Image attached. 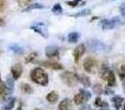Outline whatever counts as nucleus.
<instances>
[{"label":"nucleus","instance_id":"obj_14","mask_svg":"<svg viewBox=\"0 0 125 110\" xmlns=\"http://www.w3.org/2000/svg\"><path fill=\"white\" fill-rule=\"evenodd\" d=\"M46 100H47L48 102H51V104H54V102H56L57 100H58V94H57L56 91H51V93L46 96Z\"/></svg>","mask_w":125,"mask_h":110},{"label":"nucleus","instance_id":"obj_5","mask_svg":"<svg viewBox=\"0 0 125 110\" xmlns=\"http://www.w3.org/2000/svg\"><path fill=\"white\" fill-rule=\"evenodd\" d=\"M95 65H97L95 61L91 57H88V58H86V61L83 62V68L86 69V72H88V73H93L95 69Z\"/></svg>","mask_w":125,"mask_h":110},{"label":"nucleus","instance_id":"obj_29","mask_svg":"<svg viewBox=\"0 0 125 110\" xmlns=\"http://www.w3.org/2000/svg\"><path fill=\"white\" fill-rule=\"evenodd\" d=\"M92 89H93V91H94L95 94H102L103 93V88H102V86L100 84H94V86L92 87Z\"/></svg>","mask_w":125,"mask_h":110},{"label":"nucleus","instance_id":"obj_33","mask_svg":"<svg viewBox=\"0 0 125 110\" xmlns=\"http://www.w3.org/2000/svg\"><path fill=\"white\" fill-rule=\"evenodd\" d=\"M103 91H104V94L105 95H114V91H113V89H111L110 87H108V88H105V89H103Z\"/></svg>","mask_w":125,"mask_h":110},{"label":"nucleus","instance_id":"obj_40","mask_svg":"<svg viewBox=\"0 0 125 110\" xmlns=\"http://www.w3.org/2000/svg\"><path fill=\"white\" fill-rule=\"evenodd\" d=\"M18 110H22V107H21V105L19 106V108H18Z\"/></svg>","mask_w":125,"mask_h":110},{"label":"nucleus","instance_id":"obj_10","mask_svg":"<svg viewBox=\"0 0 125 110\" xmlns=\"http://www.w3.org/2000/svg\"><path fill=\"white\" fill-rule=\"evenodd\" d=\"M71 108H73V105L68 98L62 99L58 105V110H71Z\"/></svg>","mask_w":125,"mask_h":110},{"label":"nucleus","instance_id":"obj_26","mask_svg":"<svg viewBox=\"0 0 125 110\" xmlns=\"http://www.w3.org/2000/svg\"><path fill=\"white\" fill-rule=\"evenodd\" d=\"M91 14V10L90 9H84V10L80 11V12H77L75 14H73V17H86V15H89Z\"/></svg>","mask_w":125,"mask_h":110},{"label":"nucleus","instance_id":"obj_12","mask_svg":"<svg viewBox=\"0 0 125 110\" xmlns=\"http://www.w3.org/2000/svg\"><path fill=\"white\" fill-rule=\"evenodd\" d=\"M123 101H124V98L121 97V96H114V97L112 98L113 106H114L115 109H117V110L121 108V106H122V104H123Z\"/></svg>","mask_w":125,"mask_h":110},{"label":"nucleus","instance_id":"obj_25","mask_svg":"<svg viewBox=\"0 0 125 110\" xmlns=\"http://www.w3.org/2000/svg\"><path fill=\"white\" fill-rule=\"evenodd\" d=\"M94 105H95V106H98V107H101V108H108V106H109L108 102L103 101V100H102L101 98H99V97L95 99Z\"/></svg>","mask_w":125,"mask_h":110},{"label":"nucleus","instance_id":"obj_19","mask_svg":"<svg viewBox=\"0 0 125 110\" xmlns=\"http://www.w3.org/2000/svg\"><path fill=\"white\" fill-rule=\"evenodd\" d=\"M108 85H109V87H112V86H115L116 85V80H115V75H114V73H113L112 71L110 72V74H109V76H108Z\"/></svg>","mask_w":125,"mask_h":110},{"label":"nucleus","instance_id":"obj_23","mask_svg":"<svg viewBox=\"0 0 125 110\" xmlns=\"http://www.w3.org/2000/svg\"><path fill=\"white\" fill-rule=\"evenodd\" d=\"M8 94H10V93H9V90H8V88H7L6 84L2 82V80H1V77H0V95L7 96Z\"/></svg>","mask_w":125,"mask_h":110},{"label":"nucleus","instance_id":"obj_35","mask_svg":"<svg viewBox=\"0 0 125 110\" xmlns=\"http://www.w3.org/2000/svg\"><path fill=\"white\" fill-rule=\"evenodd\" d=\"M6 6H7V1H6V0H0V10H1V9H3Z\"/></svg>","mask_w":125,"mask_h":110},{"label":"nucleus","instance_id":"obj_9","mask_svg":"<svg viewBox=\"0 0 125 110\" xmlns=\"http://www.w3.org/2000/svg\"><path fill=\"white\" fill-rule=\"evenodd\" d=\"M40 64H41L42 66L48 67V68H52V69H56V71H59V69L64 68L62 64H59V63H56V62H47V61H45V62H41Z\"/></svg>","mask_w":125,"mask_h":110},{"label":"nucleus","instance_id":"obj_27","mask_svg":"<svg viewBox=\"0 0 125 110\" xmlns=\"http://www.w3.org/2000/svg\"><path fill=\"white\" fill-rule=\"evenodd\" d=\"M52 11H53L54 14H62V6L59 3H56V4H54V7L52 8Z\"/></svg>","mask_w":125,"mask_h":110},{"label":"nucleus","instance_id":"obj_20","mask_svg":"<svg viewBox=\"0 0 125 110\" xmlns=\"http://www.w3.org/2000/svg\"><path fill=\"white\" fill-rule=\"evenodd\" d=\"M73 101H75L76 105H82L84 101H86V99H84V97L82 96V94L79 93V94H77V95L73 97Z\"/></svg>","mask_w":125,"mask_h":110},{"label":"nucleus","instance_id":"obj_7","mask_svg":"<svg viewBox=\"0 0 125 110\" xmlns=\"http://www.w3.org/2000/svg\"><path fill=\"white\" fill-rule=\"evenodd\" d=\"M86 52V44H79L77 48L73 50V57H75V62H78L82 55Z\"/></svg>","mask_w":125,"mask_h":110},{"label":"nucleus","instance_id":"obj_24","mask_svg":"<svg viewBox=\"0 0 125 110\" xmlns=\"http://www.w3.org/2000/svg\"><path fill=\"white\" fill-rule=\"evenodd\" d=\"M21 89H22V91L25 94H32L33 93V88L29 84H25V83H22L21 84Z\"/></svg>","mask_w":125,"mask_h":110},{"label":"nucleus","instance_id":"obj_2","mask_svg":"<svg viewBox=\"0 0 125 110\" xmlns=\"http://www.w3.org/2000/svg\"><path fill=\"white\" fill-rule=\"evenodd\" d=\"M86 46L91 52H102V51H105L106 49L105 44L102 43L99 40H89L86 43Z\"/></svg>","mask_w":125,"mask_h":110},{"label":"nucleus","instance_id":"obj_41","mask_svg":"<svg viewBox=\"0 0 125 110\" xmlns=\"http://www.w3.org/2000/svg\"><path fill=\"white\" fill-rule=\"evenodd\" d=\"M123 109L125 110V104H124V106H123Z\"/></svg>","mask_w":125,"mask_h":110},{"label":"nucleus","instance_id":"obj_38","mask_svg":"<svg viewBox=\"0 0 125 110\" xmlns=\"http://www.w3.org/2000/svg\"><path fill=\"white\" fill-rule=\"evenodd\" d=\"M123 89H124V93H125V80H124V84H123Z\"/></svg>","mask_w":125,"mask_h":110},{"label":"nucleus","instance_id":"obj_17","mask_svg":"<svg viewBox=\"0 0 125 110\" xmlns=\"http://www.w3.org/2000/svg\"><path fill=\"white\" fill-rule=\"evenodd\" d=\"M80 37V34L78 32H71L68 34V42H70V43H76V42L79 40Z\"/></svg>","mask_w":125,"mask_h":110},{"label":"nucleus","instance_id":"obj_13","mask_svg":"<svg viewBox=\"0 0 125 110\" xmlns=\"http://www.w3.org/2000/svg\"><path fill=\"white\" fill-rule=\"evenodd\" d=\"M110 72H111V69L109 68L108 65H102L101 71H100V77L102 79H108V76L110 74Z\"/></svg>","mask_w":125,"mask_h":110},{"label":"nucleus","instance_id":"obj_28","mask_svg":"<svg viewBox=\"0 0 125 110\" xmlns=\"http://www.w3.org/2000/svg\"><path fill=\"white\" fill-rule=\"evenodd\" d=\"M37 53L36 52H32L28 55V57L25 58V63H31V62H34V60L36 58Z\"/></svg>","mask_w":125,"mask_h":110},{"label":"nucleus","instance_id":"obj_39","mask_svg":"<svg viewBox=\"0 0 125 110\" xmlns=\"http://www.w3.org/2000/svg\"><path fill=\"white\" fill-rule=\"evenodd\" d=\"M100 110H110V109H109V108H101Z\"/></svg>","mask_w":125,"mask_h":110},{"label":"nucleus","instance_id":"obj_15","mask_svg":"<svg viewBox=\"0 0 125 110\" xmlns=\"http://www.w3.org/2000/svg\"><path fill=\"white\" fill-rule=\"evenodd\" d=\"M44 6L41 3H32V4H29L25 9H23V12H29V11H32V10H36V9H43Z\"/></svg>","mask_w":125,"mask_h":110},{"label":"nucleus","instance_id":"obj_4","mask_svg":"<svg viewBox=\"0 0 125 110\" xmlns=\"http://www.w3.org/2000/svg\"><path fill=\"white\" fill-rule=\"evenodd\" d=\"M120 18L119 17H114L113 19H105L102 21L101 26L103 30H111V29L115 28L117 23H120Z\"/></svg>","mask_w":125,"mask_h":110},{"label":"nucleus","instance_id":"obj_42","mask_svg":"<svg viewBox=\"0 0 125 110\" xmlns=\"http://www.w3.org/2000/svg\"><path fill=\"white\" fill-rule=\"evenodd\" d=\"M35 110H42V109H35Z\"/></svg>","mask_w":125,"mask_h":110},{"label":"nucleus","instance_id":"obj_3","mask_svg":"<svg viewBox=\"0 0 125 110\" xmlns=\"http://www.w3.org/2000/svg\"><path fill=\"white\" fill-rule=\"evenodd\" d=\"M62 80L69 87H73L78 82V78H77V74H73L70 73V72H65L61 75Z\"/></svg>","mask_w":125,"mask_h":110},{"label":"nucleus","instance_id":"obj_1","mask_svg":"<svg viewBox=\"0 0 125 110\" xmlns=\"http://www.w3.org/2000/svg\"><path fill=\"white\" fill-rule=\"evenodd\" d=\"M32 82H34L35 84H39L41 86H47L48 84V76L46 74V72L41 67H36L31 72L30 75Z\"/></svg>","mask_w":125,"mask_h":110},{"label":"nucleus","instance_id":"obj_43","mask_svg":"<svg viewBox=\"0 0 125 110\" xmlns=\"http://www.w3.org/2000/svg\"><path fill=\"white\" fill-rule=\"evenodd\" d=\"M0 77H1V75H0Z\"/></svg>","mask_w":125,"mask_h":110},{"label":"nucleus","instance_id":"obj_6","mask_svg":"<svg viewBox=\"0 0 125 110\" xmlns=\"http://www.w3.org/2000/svg\"><path fill=\"white\" fill-rule=\"evenodd\" d=\"M45 55L50 58L58 57L59 56V49L57 48V46H54V45L47 46V48L45 49Z\"/></svg>","mask_w":125,"mask_h":110},{"label":"nucleus","instance_id":"obj_18","mask_svg":"<svg viewBox=\"0 0 125 110\" xmlns=\"http://www.w3.org/2000/svg\"><path fill=\"white\" fill-rule=\"evenodd\" d=\"M6 86H7V88H8V90H9V93H11V91H13V89H14V82H13V79H12V77L11 76H8L7 77V80H6Z\"/></svg>","mask_w":125,"mask_h":110},{"label":"nucleus","instance_id":"obj_34","mask_svg":"<svg viewBox=\"0 0 125 110\" xmlns=\"http://www.w3.org/2000/svg\"><path fill=\"white\" fill-rule=\"evenodd\" d=\"M120 12H121V14L125 18V3H122L121 6H120Z\"/></svg>","mask_w":125,"mask_h":110},{"label":"nucleus","instance_id":"obj_8","mask_svg":"<svg viewBox=\"0 0 125 110\" xmlns=\"http://www.w3.org/2000/svg\"><path fill=\"white\" fill-rule=\"evenodd\" d=\"M22 72H23V67H22V65L19 64V63L11 67V74H12L13 79H19Z\"/></svg>","mask_w":125,"mask_h":110},{"label":"nucleus","instance_id":"obj_22","mask_svg":"<svg viewBox=\"0 0 125 110\" xmlns=\"http://www.w3.org/2000/svg\"><path fill=\"white\" fill-rule=\"evenodd\" d=\"M9 49H10L11 51H13L14 53H17V54H22V53L24 52L23 49L20 45H18V44H11V45L9 46Z\"/></svg>","mask_w":125,"mask_h":110},{"label":"nucleus","instance_id":"obj_30","mask_svg":"<svg viewBox=\"0 0 125 110\" xmlns=\"http://www.w3.org/2000/svg\"><path fill=\"white\" fill-rule=\"evenodd\" d=\"M79 93H81L82 94V96L84 97V99H86V101H88V100H90V98H91V94L89 93L88 90H86V89H80L79 90Z\"/></svg>","mask_w":125,"mask_h":110},{"label":"nucleus","instance_id":"obj_31","mask_svg":"<svg viewBox=\"0 0 125 110\" xmlns=\"http://www.w3.org/2000/svg\"><path fill=\"white\" fill-rule=\"evenodd\" d=\"M81 0H73V1H68L67 4H69L70 7H77V6H82L84 2H80Z\"/></svg>","mask_w":125,"mask_h":110},{"label":"nucleus","instance_id":"obj_21","mask_svg":"<svg viewBox=\"0 0 125 110\" xmlns=\"http://www.w3.org/2000/svg\"><path fill=\"white\" fill-rule=\"evenodd\" d=\"M15 100H17V99H15L14 97H13V98H10V99L7 101V104L3 106V109H4V110H11V109L13 108V107H14Z\"/></svg>","mask_w":125,"mask_h":110},{"label":"nucleus","instance_id":"obj_37","mask_svg":"<svg viewBox=\"0 0 125 110\" xmlns=\"http://www.w3.org/2000/svg\"><path fill=\"white\" fill-rule=\"evenodd\" d=\"M1 24H3V20L0 19V25H1Z\"/></svg>","mask_w":125,"mask_h":110},{"label":"nucleus","instance_id":"obj_36","mask_svg":"<svg viewBox=\"0 0 125 110\" xmlns=\"http://www.w3.org/2000/svg\"><path fill=\"white\" fill-rule=\"evenodd\" d=\"M79 110H90V107H89V105H82Z\"/></svg>","mask_w":125,"mask_h":110},{"label":"nucleus","instance_id":"obj_32","mask_svg":"<svg viewBox=\"0 0 125 110\" xmlns=\"http://www.w3.org/2000/svg\"><path fill=\"white\" fill-rule=\"evenodd\" d=\"M119 74H120V78L122 80H125V65H122L121 68L119 71Z\"/></svg>","mask_w":125,"mask_h":110},{"label":"nucleus","instance_id":"obj_11","mask_svg":"<svg viewBox=\"0 0 125 110\" xmlns=\"http://www.w3.org/2000/svg\"><path fill=\"white\" fill-rule=\"evenodd\" d=\"M77 78H78V82H80L83 86H86V87H90L91 86V80H90V78H89L88 76L79 75V74H77Z\"/></svg>","mask_w":125,"mask_h":110},{"label":"nucleus","instance_id":"obj_16","mask_svg":"<svg viewBox=\"0 0 125 110\" xmlns=\"http://www.w3.org/2000/svg\"><path fill=\"white\" fill-rule=\"evenodd\" d=\"M42 25H44V23H37V24H35V25L31 26V29H32V30H34L36 33H40L41 35H43L44 37H47V34H46V33H44V31L42 30V28H41Z\"/></svg>","mask_w":125,"mask_h":110}]
</instances>
